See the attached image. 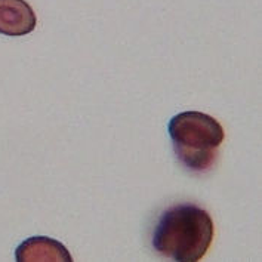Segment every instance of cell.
<instances>
[{"instance_id":"1","label":"cell","mask_w":262,"mask_h":262,"mask_svg":"<svg viewBox=\"0 0 262 262\" xmlns=\"http://www.w3.org/2000/svg\"><path fill=\"white\" fill-rule=\"evenodd\" d=\"M215 224L203 207L181 203L166 209L154 225L152 249L172 261L197 262L206 256Z\"/></svg>"},{"instance_id":"2","label":"cell","mask_w":262,"mask_h":262,"mask_svg":"<svg viewBox=\"0 0 262 262\" xmlns=\"http://www.w3.org/2000/svg\"><path fill=\"white\" fill-rule=\"evenodd\" d=\"M167 130L177 159L188 170L206 172L216 163L225 130L215 117L184 111L170 119Z\"/></svg>"},{"instance_id":"3","label":"cell","mask_w":262,"mask_h":262,"mask_svg":"<svg viewBox=\"0 0 262 262\" xmlns=\"http://www.w3.org/2000/svg\"><path fill=\"white\" fill-rule=\"evenodd\" d=\"M37 16L26 0H0V34L19 37L30 34Z\"/></svg>"},{"instance_id":"4","label":"cell","mask_w":262,"mask_h":262,"mask_svg":"<svg viewBox=\"0 0 262 262\" xmlns=\"http://www.w3.org/2000/svg\"><path fill=\"white\" fill-rule=\"evenodd\" d=\"M15 259L18 262H58L73 261L67 248L55 238L36 235L24 240L16 250Z\"/></svg>"}]
</instances>
